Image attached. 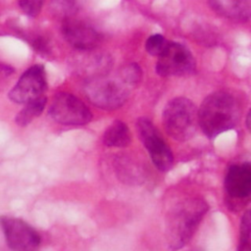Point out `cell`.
<instances>
[{
	"mask_svg": "<svg viewBox=\"0 0 251 251\" xmlns=\"http://www.w3.org/2000/svg\"><path fill=\"white\" fill-rule=\"evenodd\" d=\"M211 9L228 20L247 22L250 18L251 0H208Z\"/></svg>",
	"mask_w": 251,
	"mask_h": 251,
	"instance_id": "obj_12",
	"label": "cell"
},
{
	"mask_svg": "<svg viewBox=\"0 0 251 251\" xmlns=\"http://www.w3.org/2000/svg\"><path fill=\"white\" fill-rule=\"evenodd\" d=\"M138 136L148 151L151 160L161 172L169 171L174 164V155L153 123L145 118H139L136 123Z\"/></svg>",
	"mask_w": 251,
	"mask_h": 251,
	"instance_id": "obj_5",
	"label": "cell"
},
{
	"mask_svg": "<svg viewBox=\"0 0 251 251\" xmlns=\"http://www.w3.org/2000/svg\"><path fill=\"white\" fill-rule=\"evenodd\" d=\"M103 143L108 147H127L131 143V134L126 124L122 121L113 122L103 134Z\"/></svg>",
	"mask_w": 251,
	"mask_h": 251,
	"instance_id": "obj_13",
	"label": "cell"
},
{
	"mask_svg": "<svg viewBox=\"0 0 251 251\" xmlns=\"http://www.w3.org/2000/svg\"><path fill=\"white\" fill-rule=\"evenodd\" d=\"M0 225L6 243L13 250H33L40 244L39 234L23 220L3 216Z\"/></svg>",
	"mask_w": 251,
	"mask_h": 251,
	"instance_id": "obj_9",
	"label": "cell"
},
{
	"mask_svg": "<svg viewBox=\"0 0 251 251\" xmlns=\"http://www.w3.org/2000/svg\"><path fill=\"white\" fill-rule=\"evenodd\" d=\"M168 41L161 34H153L147 38L145 43V49L147 53L152 56L158 57L167 46Z\"/></svg>",
	"mask_w": 251,
	"mask_h": 251,
	"instance_id": "obj_17",
	"label": "cell"
},
{
	"mask_svg": "<svg viewBox=\"0 0 251 251\" xmlns=\"http://www.w3.org/2000/svg\"><path fill=\"white\" fill-rule=\"evenodd\" d=\"M50 117L64 126H82L89 123L92 114L76 96L68 92L57 93L49 107Z\"/></svg>",
	"mask_w": 251,
	"mask_h": 251,
	"instance_id": "obj_7",
	"label": "cell"
},
{
	"mask_svg": "<svg viewBox=\"0 0 251 251\" xmlns=\"http://www.w3.org/2000/svg\"><path fill=\"white\" fill-rule=\"evenodd\" d=\"M46 88L45 70L41 65H34L22 75L16 85L9 92V97L15 103L25 104L43 96Z\"/></svg>",
	"mask_w": 251,
	"mask_h": 251,
	"instance_id": "obj_8",
	"label": "cell"
},
{
	"mask_svg": "<svg viewBox=\"0 0 251 251\" xmlns=\"http://www.w3.org/2000/svg\"><path fill=\"white\" fill-rule=\"evenodd\" d=\"M84 93L93 105L104 110L118 109L128 98V91L124 84L103 75L89 78L84 85Z\"/></svg>",
	"mask_w": 251,
	"mask_h": 251,
	"instance_id": "obj_4",
	"label": "cell"
},
{
	"mask_svg": "<svg viewBox=\"0 0 251 251\" xmlns=\"http://www.w3.org/2000/svg\"><path fill=\"white\" fill-rule=\"evenodd\" d=\"M239 120L240 106L237 100L225 91L209 94L198 109V125L209 138L233 128Z\"/></svg>",
	"mask_w": 251,
	"mask_h": 251,
	"instance_id": "obj_1",
	"label": "cell"
},
{
	"mask_svg": "<svg viewBox=\"0 0 251 251\" xmlns=\"http://www.w3.org/2000/svg\"><path fill=\"white\" fill-rule=\"evenodd\" d=\"M208 208L203 199L196 197L185 199L173 208L166 226V237L171 249H180L189 242Z\"/></svg>",
	"mask_w": 251,
	"mask_h": 251,
	"instance_id": "obj_2",
	"label": "cell"
},
{
	"mask_svg": "<svg viewBox=\"0 0 251 251\" xmlns=\"http://www.w3.org/2000/svg\"><path fill=\"white\" fill-rule=\"evenodd\" d=\"M44 0H19L23 12L29 17H36L43 6Z\"/></svg>",
	"mask_w": 251,
	"mask_h": 251,
	"instance_id": "obj_18",
	"label": "cell"
},
{
	"mask_svg": "<svg viewBox=\"0 0 251 251\" xmlns=\"http://www.w3.org/2000/svg\"><path fill=\"white\" fill-rule=\"evenodd\" d=\"M225 189L231 200H244L251 192V165L249 162L228 167L225 177Z\"/></svg>",
	"mask_w": 251,
	"mask_h": 251,
	"instance_id": "obj_11",
	"label": "cell"
},
{
	"mask_svg": "<svg viewBox=\"0 0 251 251\" xmlns=\"http://www.w3.org/2000/svg\"><path fill=\"white\" fill-rule=\"evenodd\" d=\"M238 250H250V213L246 211L242 216L240 223V235Z\"/></svg>",
	"mask_w": 251,
	"mask_h": 251,
	"instance_id": "obj_15",
	"label": "cell"
},
{
	"mask_svg": "<svg viewBox=\"0 0 251 251\" xmlns=\"http://www.w3.org/2000/svg\"><path fill=\"white\" fill-rule=\"evenodd\" d=\"M57 2L60 7H64L68 12L72 11L75 4V0H57Z\"/></svg>",
	"mask_w": 251,
	"mask_h": 251,
	"instance_id": "obj_19",
	"label": "cell"
},
{
	"mask_svg": "<svg viewBox=\"0 0 251 251\" xmlns=\"http://www.w3.org/2000/svg\"><path fill=\"white\" fill-rule=\"evenodd\" d=\"M249 120H250V113L248 112V114H247V116H246V126H247V128H249V127H250Z\"/></svg>",
	"mask_w": 251,
	"mask_h": 251,
	"instance_id": "obj_20",
	"label": "cell"
},
{
	"mask_svg": "<svg viewBox=\"0 0 251 251\" xmlns=\"http://www.w3.org/2000/svg\"><path fill=\"white\" fill-rule=\"evenodd\" d=\"M198 125V109L185 97H176L168 102L163 111V126L166 132L176 140L191 138Z\"/></svg>",
	"mask_w": 251,
	"mask_h": 251,
	"instance_id": "obj_3",
	"label": "cell"
},
{
	"mask_svg": "<svg viewBox=\"0 0 251 251\" xmlns=\"http://www.w3.org/2000/svg\"><path fill=\"white\" fill-rule=\"evenodd\" d=\"M61 32L71 46L80 51L93 50L102 41V35L93 26L75 18L64 19Z\"/></svg>",
	"mask_w": 251,
	"mask_h": 251,
	"instance_id": "obj_10",
	"label": "cell"
},
{
	"mask_svg": "<svg viewBox=\"0 0 251 251\" xmlns=\"http://www.w3.org/2000/svg\"><path fill=\"white\" fill-rule=\"evenodd\" d=\"M195 69L196 61L192 53L177 42H168L156 63V73L166 77L187 75Z\"/></svg>",
	"mask_w": 251,
	"mask_h": 251,
	"instance_id": "obj_6",
	"label": "cell"
},
{
	"mask_svg": "<svg viewBox=\"0 0 251 251\" xmlns=\"http://www.w3.org/2000/svg\"><path fill=\"white\" fill-rule=\"evenodd\" d=\"M46 102V97L40 96L34 100L25 103V106L16 116V123L21 126H27L43 112Z\"/></svg>",
	"mask_w": 251,
	"mask_h": 251,
	"instance_id": "obj_14",
	"label": "cell"
},
{
	"mask_svg": "<svg viewBox=\"0 0 251 251\" xmlns=\"http://www.w3.org/2000/svg\"><path fill=\"white\" fill-rule=\"evenodd\" d=\"M121 76L125 82L128 84H136L141 80L142 70L137 64L130 63L122 69Z\"/></svg>",
	"mask_w": 251,
	"mask_h": 251,
	"instance_id": "obj_16",
	"label": "cell"
}]
</instances>
